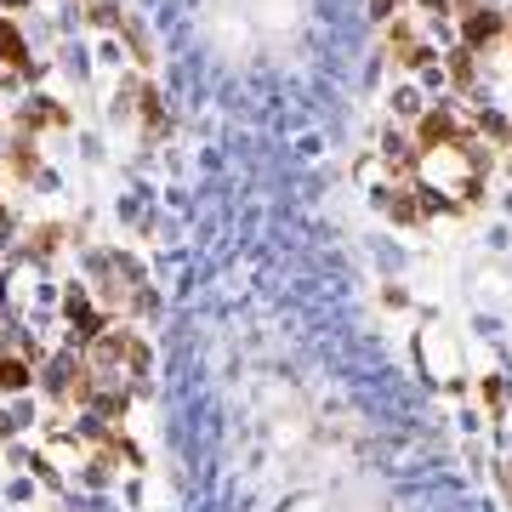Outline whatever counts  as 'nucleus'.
Listing matches in <instances>:
<instances>
[{"mask_svg":"<svg viewBox=\"0 0 512 512\" xmlns=\"http://www.w3.org/2000/svg\"><path fill=\"white\" fill-rule=\"evenodd\" d=\"M63 325H69V348H86L92 336H103V330H109V313L92 308V302H86V291L74 285V291L63 296Z\"/></svg>","mask_w":512,"mask_h":512,"instance_id":"1","label":"nucleus"},{"mask_svg":"<svg viewBox=\"0 0 512 512\" xmlns=\"http://www.w3.org/2000/svg\"><path fill=\"white\" fill-rule=\"evenodd\" d=\"M0 63H6L12 74H23V80H29V74H40V63L29 57V35H23L12 18H0Z\"/></svg>","mask_w":512,"mask_h":512,"instance_id":"2","label":"nucleus"},{"mask_svg":"<svg viewBox=\"0 0 512 512\" xmlns=\"http://www.w3.org/2000/svg\"><path fill=\"white\" fill-rule=\"evenodd\" d=\"M421 353L433 359V365H427V376H433V382H456V348L444 342L439 330H427V336H421Z\"/></svg>","mask_w":512,"mask_h":512,"instance_id":"3","label":"nucleus"},{"mask_svg":"<svg viewBox=\"0 0 512 512\" xmlns=\"http://www.w3.org/2000/svg\"><path fill=\"white\" fill-rule=\"evenodd\" d=\"M35 376H40L35 359H23V353H0V393H23Z\"/></svg>","mask_w":512,"mask_h":512,"instance_id":"4","label":"nucleus"},{"mask_svg":"<svg viewBox=\"0 0 512 512\" xmlns=\"http://www.w3.org/2000/svg\"><path fill=\"white\" fill-rule=\"evenodd\" d=\"M382 160H387V165H399V171H416L421 148L404 143V131H387V137H382Z\"/></svg>","mask_w":512,"mask_h":512,"instance_id":"5","label":"nucleus"},{"mask_svg":"<svg viewBox=\"0 0 512 512\" xmlns=\"http://www.w3.org/2000/svg\"><path fill=\"white\" fill-rule=\"evenodd\" d=\"M256 23H262V29H291L296 6L291 0H256Z\"/></svg>","mask_w":512,"mask_h":512,"instance_id":"6","label":"nucleus"},{"mask_svg":"<svg viewBox=\"0 0 512 512\" xmlns=\"http://www.w3.org/2000/svg\"><path fill=\"white\" fill-rule=\"evenodd\" d=\"M393 114H410V120H421V86H399V92H393Z\"/></svg>","mask_w":512,"mask_h":512,"instance_id":"7","label":"nucleus"},{"mask_svg":"<svg viewBox=\"0 0 512 512\" xmlns=\"http://www.w3.org/2000/svg\"><path fill=\"white\" fill-rule=\"evenodd\" d=\"M399 6H404V0H370V18L387 23V18H399Z\"/></svg>","mask_w":512,"mask_h":512,"instance_id":"8","label":"nucleus"},{"mask_svg":"<svg viewBox=\"0 0 512 512\" xmlns=\"http://www.w3.org/2000/svg\"><path fill=\"white\" fill-rule=\"evenodd\" d=\"M421 12H433V18H444V12H456V0H416Z\"/></svg>","mask_w":512,"mask_h":512,"instance_id":"9","label":"nucleus"},{"mask_svg":"<svg viewBox=\"0 0 512 512\" xmlns=\"http://www.w3.org/2000/svg\"><path fill=\"white\" fill-rule=\"evenodd\" d=\"M0 6H6V12H18V6H23V0H0Z\"/></svg>","mask_w":512,"mask_h":512,"instance_id":"10","label":"nucleus"}]
</instances>
